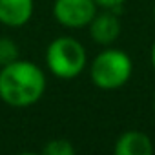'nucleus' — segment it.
Listing matches in <instances>:
<instances>
[{
    "label": "nucleus",
    "instance_id": "ddd939ff",
    "mask_svg": "<svg viewBox=\"0 0 155 155\" xmlns=\"http://www.w3.org/2000/svg\"><path fill=\"white\" fill-rule=\"evenodd\" d=\"M153 115H155V101H153Z\"/></svg>",
    "mask_w": 155,
    "mask_h": 155
},
{
    "label": "nucleus",
    "instance_id": "f257e3e1",
    "mask_svg": "<svg viewBox=\"0 0 155 155\" xmlns=\"http://www.w3.org/2000/svg\"><path fill=\"white\" fill-rule=\"evenodd\" d=\"M46 88V73L35 62L17 58L0 68V101L8 106H33L44 97Z\"/></svg>",
    "mask_w": 155,
    "mask_h": 155
},
{
    "label": "nucleus",
    "instance_id": "f8f14e48",
    "mask_svg": "<svg viewBox=\"0 0 155 155\" xmlns=\"http://www.w3.org/2000/svg\"><path fill=\"white\" fill-rule=\"evenodd\" d=\"M153 18H155V4H153Z\"/></svg>",
    "mask_w": 155,
    "mask_h": 155
},
{
    "label": "nucleus",
    "instance_id": "0eeeda50",
    "mask_svg": "<svg viewBox=\"0 0 155 155\" xmlns=\"http://www.w3.org/2000/svg\"><path fill=\"white\" fill-rule=\"evenodd\" d=\"M115 155H151L153 153V142L150 135L139 130H128L120 133L113 146Z\"/></svg>",
    "mask_w": 155,
    "mask_h": 155
},
{
    "label": "nucleus",
    "instance_id": "423d86ee",
    "mask_svg": "<svg viewBox=\"0 0 155 155\" xmlns=\"http://www.w3.org/2000/svg\"><path fill=\"white\" fill-rule=\"evenodd\" d=\"M35 11V0H0V24L6 28H24Z\"/></svg>",
    "mask_w": 155,
    "mask_h": 155
},
{
    "label": "nucleus",
    "instance_id": "20e7f679",
    "mask_svg": "<svg viewBox=\"0 0 155 155\" xmlns=\"http://www.w3.org/2000/svg\"><path fill=\"white\" fill-rule=\"evenodd\" d=\"M53 18L68 29H84L99 11L95 0H55Z\"/></svg>",
    "mask_w": 155,
    "mask_h": 155
},
{
    "label": "nucleus",
    "instance_id": "7ed1b4c3",
    "mask_svg": "<svg viewBox=\"0 0 155 155\" xmlns=\"http://www.w3.org/2000/svg\"><path fill=\"white\" fill-rule=\"evenodd\" d=\"M133 73L131 57L119 48L106 46L90 64L91 82L104 91H113L122 88Z\"/></svg>",
    "mask_w": 155,
    "mask_h": 155
},
{
    "label": "nucleus",
    "instance_id": "9d476101",
    "mask_svg": "<svg viewBox=\"0 0 155 155\" xmlns=\"http://www.w3.org/2000/svg\"><path fill=\"white\" fill-rule=\"evenodd\" d=\"M126 2V0H95V4L99 6V8H102V9H119L122 4Z\"/></svg>",
    "mask_w": 155,
    "mask_h": 155
},
{
    "label": "nucleus",
    "instance_id": "f03ea898",
    "mask_svg": "<svg viewBox=\"0 0 155 155\" xmlns=\"http://www.w3.org/2000/svg\"><path fill=\"white\" fill-rule=\"evenodd\" d=\"M46 68L48 71L62 81H71L79 77L88 66V53L81 40L64 35L53 38L46 48Z\"/></svg>",
    "mask_w": 155,
    "mask_h": 155
},
{
    "label": "nucleus",
    "instance_id": "6e6552de",
    "mask_svg": "<svg viewBox=\"0 0 155 155\" xmlns=\"http://www.w3.org/2000/svg\"><path fill=\"white\" fill-rule=\"evenodd\" d=\"M20 55L18 44L11 37H0V68L15 62Z\"/></svg>",
    "mask_w": 155,
    "mask_h": 155
},
{
    "label": "nucleus",
    "instance_id": "1a4fd4ad",
    "mask_svg": "<svg viewBox=\"0 0 155 155\" xmlns=\"http://www.w3.org/2000/svg\"><path fill=\"white\" fill-rule=\"evenodd\" d=\"M42 151L46 155H73L75 153V148L66 139H53V140H49L42 148Z\"/></svg>",
    "mask_w": 155,
    "mask_h": 155
},
{
    "label": "nucleus",
    "instance_id": "39448f33",
    "mask_svg": "<svg viewBox=\"0 0 155 155\" xmlns=\"http://www.w3.org/2000/svg\"><path fill=\"white\" fill-rule=\"evenodd\" d=\"M90 29V37L95 44L99 46H111L119 35H120V20L119 17L113 13V9H104V11H97L95 17L91 18V22L88 24Z\"/></svg>",
    "mask_w": 155,
    "mask_h": 155
},
{
    "label": "nucleus",
    "instance_id": "9b49d317",
    "mask_svg": "<svg viewBox=\"0 0 155 155\" xmlns=\"http://www.w3.org/2000/svg\"><path fill=\"white\" fill-rule=\"evenodd\" d=\"M150 58H151V66H153V69H155V42H153V46H151V55H150Z\"/></svg>",
    "mask_w": 155,
    "mask_h": 155
}]
</instances>
